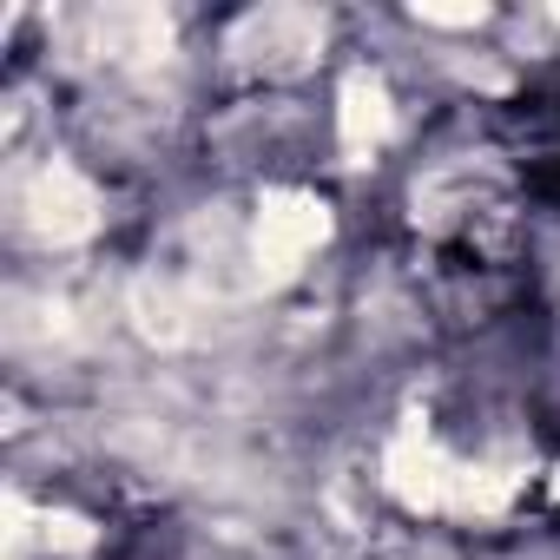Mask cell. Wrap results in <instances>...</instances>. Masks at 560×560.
Masks as SVG:
<instances>
[{"label":"cell","instance_id":"cell-1","mask_svg":"<svg viewBox=\"0 0 560 560\" xmlns=\"http://www.w3.org/2000/svg\"><path fill=\"white\" fill-rule=\"evenodd\" d=\"M324 237H330V205L317 191H264V205H257V277L264 284L298 277Z\"/></svg>","mask_w":560,"mask_h":560},{"label":"cell","instance_id":"cell-2","mask_svg":"<svg viewBox=\"0 0 560 560\" xmlns=\"http://www.w3.org/2000/svg\"><path fill=\"white\" fill-rule=\"evenodd\" d=\"M21 224L40 244H80L100 231V191L73 172V165H47L34 172V185L21 191Z\"/></svg>","mask_w":560,"mask_h":560},{"label":"cell","instance_id":"cell-3","mask_svg":"<svg viewBox=\"0 0 560 560\" xmlns=\"http://www.w3.org/2000/svg\"><path fill=\"white\" fill-rule=\"evenodd\" d=\"M383 481H389V494H396L402 508H416V514H442V508H455L462 462L442 455L422 429H402V435L389 442V455H383Z\"/></svg>","mask_w":560,"mask_h":560},{"label":"cell","instance_id":"cell-4","mask_svg":"<svg viewBox=\"0 0 560 560\" xmlns=\"http://www.w3.org/2000/svg\"><path fill=\"white\" fill-rule=\"evenodd\" d=\"M337 132H343V152H376L383 132H389V93L376 73H350L343 80V106H337Z\"/></svg>","mask_w":560,"mask_h":560},{"label":"cell","instance_id":"cell-5","mask_svg":"<svg viewBox=\"0 0 560 560\" xmlns=\"http://www.w3.org/2000/svg\"><path fill=\"white\" fill-rule=\"evenodd\" d=\"M165 40H172L165 14H106V21H100V47H106V54H126V60L165 54Z\"/></svg>","mask_w":560,"mask_h":560},{"label":"cell","instance_id":"cell-6","mask_svg":"<svg viewBox=\"0 0 560 560\" xmlns=\"http://www.w3.org/2000/svg\"><path fill=\"white\" fill-rule=\"evenodd\" d=\"M132 317H139V330L152 337V343H178L185 337V304H178V291L172 284H145L132 291Z\"/></svg>","mask_w":560,"mask_h":560},{"label":"cell","instance_id":"cell-7","mask_svg":"<svg viewBox=\"0 0 560 560\" xmlns=\"http://www.w3.org/2000/svg\"><path fill=\"white\" fill-rule=\"evenodd\" d=\"M40 540L47 547H93V527L80 514H40Z\"/></svg>","mask_w":560,"mask_h":560},{"label":"cell","instance_id":"cell-8","mask_svg":"<svg viewBox=\"0 0 560 560\" xmlns=\"http://www.w3.org/2000/svg\"><path fill=\"white\" fill-rule=\"evenodd\" d=\"M416 21H429V27H481L488 8H416Z\"/></svg>","mask_w":560,"mask_h":560}]
</instances>
